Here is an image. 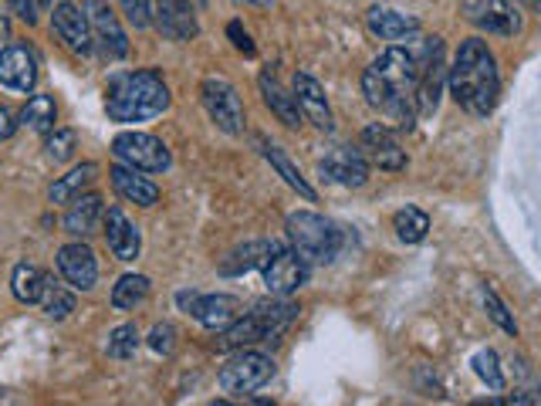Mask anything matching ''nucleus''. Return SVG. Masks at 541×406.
<instances>
[{
    "label": "nucleus",
    "mask_w": 541,
    "mask_h": 406,
    "mask_svg": "<svg viewBox=\"0 0 541 406\" xmlns=\"http://www.w3.org/2000/svg\"><path fill=\"white\" fill-rule=\"evenodd\" d=\"M176 302H180L203 329H214V332H224L241 319V302H237L234 295H197V291H180Z\"/></svg>",
    "instance_id": "nucleus-12"
},
{
    "label": "nucleus",
    "mask_w": 541,
    "mask_h": 406,
    "mask_svg": "<svg viewBox=\"0 0 541 406\" xmlns=\"http://www.w3.org/2000/svg\"><path fill=\"white\" fill-rule=\"evenodd\" d=\"M450 92H454L457 105L470 116H491L501 95V75L498 61H494L491 48L481 38H467L460 44L454 68H450Z\"/></svg>",
    "instance_id": "nucleus-2"
},
{
    "label": "nucleus",
    "mask_w": 541,
    "mask_h": 406,
    "mask_svg": "<svg viewBox=\"0 0 541 406\" xmlns=\"http://www.w3.org/2000/svg\"><path fill=\"white\" fill-rule=\"evenodd\" d=\"M366 28L376 34L379 41H406L420 31V21L410 14L393 11V7H372L366 14Z\"/></svg>",
    "instance_id": "nucleus-22"
},
{
    "label": "nucleus",
    "mask_w": 541,
    "mask_h": 406,
    "mask_svg": "<svg viewBox=\"0 0 541 406\" xmlns=\"http://www.w3.org/2000/svg\"><path fill=\"white\" fill-rule=\"evenodd\" d=\"M393 231H396V237H399L403 244H420L423 237H427V231H430L427 210L403 207V210H399V214L393 217Z\"/></svg>",
    "instance_id": "nucleus-31"
},
{
    "label": "nucleus",
    "mask_w": 541,
    "mask_h": 406,
    "mask_svg": "<svg viewBox=\"0 0 541 406\" xmlns=\"http://www.w3.org/2000/svg\"><path fill=\"white\" fill-rule=\"evenodd\" d=\"M102 220H105V244H109V251L119 261H136L139 251H143V234H139V227L132 224L119 207L105 210Z\"/></svg>",
    "instance_id": "nucleus-19"
},
{
    "label": "nucleus",
    "mask_w": 541,
    "mask_h": 406,
    "mask_svg": "<svg viewBox=\"0 0 541 406\" xmlns=\"http://www.w3.org/2000/svg\"><path fill=\"white\" fill-rule=\"evenodd\" d=\"M105 217V207H102V197L99 193H82L78 200L68 203V210H65V231L78 237V241H85L88 234L99 227V220Z\"/></svg>",
    "instance_id": "nucleus-23"
},
{
    "label": "nucleus",
    "mask_w": 541,
    "mask_h": 406,
    "mask_svg": "<svg viewBox=\"0 0 541 406\" xmlns=\"http://www.w3.org/2000/svg\"><path fill=\"white\" fill-rule=\"evenodd\" d=\"M51 31L58 34V41L65 44L68 51L88 58L95 51L92 41V28H88V17L78 4H55V14H51Z\"/></svg>",
    "instance_id": "nucleus-16"
},
{
    "label": "nucleus",
    "mask_w": 541,
    "mask_h": 406,
    "mask_svg": "<svg viewBox=\"0 0 541 406\" xmlns=\"http://www.w3.org/2000/svg\"><path fill=\"white\" fill-rule=\"evenodd\" d=\"M82 11L88 17V28H92L95 48L102 51L105 61H122L129 58V38L119 24V14L109 7V0H82Z\"/></svg>",
    "instance_id": "nucleus-9"
},
{
    "label": "nucleus",
    "mask_w": 541,
    "mask_h": 406,
    "mask_svg": "<svg viewBox=\"0 0 541 406\" xmlns=\"http://www.w3.org/2000/svg\"><path fill=\"white\" fill-rule=\"evenodd\" d=\"M416 85H420V58L413 51L386 48L372 65L362 72V95L372 109L386 112L389 119L399 122V129H413V109Z\"/></svg>",
    "instance_id": "nucleus-1"
},
{
    "label": "nucleus",
    "mask_w": 541,
    "mask_h": 406,
    "mask_svg": "<svg viewBox=\"0 0 541 406\" xmlns=\"http://www.w3.org/2000/svg\"><path fill=\"white\" fill-rule=\"evenodd\" d=\"M470 406H508V400H501V396H491V400H474Z\"/></svg>",
    "instance_id": "nucleus-43"
},
{
    "label": "nucleus",
    "mask_w": 541,
    "mask_h": 406,
    "mask_svg": "<svg viewBox=\"0 0 541 406\" xmlns=\"http://www.w3.org/2000/svg\"><path fill=\"white\" fill-rule=\"evenodd\" d=\"M112 153L122 166H132L139 173H166L173 166L170 146L149 132H119L112 139Z\"/></svg>",
    "instance_id": "nucleus-7"
},
{
    "label": "nucleus",
    "mask_w": 541,
    "mask_h": 406,
    "mask_svg": "<svg viewBox=\"0 0 541 406\" xmlns=\"http://www.w3.org/2000/svg\"><path fill=\"white\" fill-rule=\"evenodd\" d=\"M41 308H44V315L48 319H68V315L75 312V291H68L65 285H51L48 281V288H44V298H41Z\"/></svg>",
    "instance_id": "nucleus-32"
},
{
    "label": "nucleus",
    "mask_w": 541,
    "mask_h": 406,
    "mask_svg": "<svg viewBox=\"0 0 541 406\" xmlns=\"http://www.w3.org/2000/svg\"><path fill=\"white\" fill-rule=\"evenodd\" d=\"M264 160H268V163L274 166V170H278V176H281V180H285L291 190H298V193H301V197H305V200H315V197H318V193H315V187H312V183L305 180V176H301V170H298L295 163H291V156H288V153H285V149H281V146H274V143H264Z\"/></svg>",
    "instance_id": "nucleus-28"
},
{
    "label": "nucleus",
    "mask_w": 541,
    "mask_h": 406,
    "mask_svg": "<svg viewBox=\"0 0 541 406\" xmlns=\"http://www.w3.org/2000/svg\"><path fill=\"white\" fill-rule=\"evenodd\" d=\"M210 406H234V403H224V400H217V403H210Z\"/></svg>",
    "instance_id": "nucleus-48"
},
{
    "label": "nucleus",
    "mask_w": 541,
    "mask_h": 406,
    "mask_svg": "<svg viewBox=\"0 0 541 406\" xmlns=\"http://www.w3.org/2000/svg\"><path fill=\"white\" fill-rule=\"evenodd\" d=\"M95 173H99V166H95V163H78L75 170H68L65 176H58V180L51 183L48 200L51 203H72V200H78L95 183Z\"/></svg>",
    "instance_id": "nucleus-26"
},
{
    "label": "nucleus",
    "mask_w": 541,
    "mask_h": 406,
    "mask_svg": "<svg viewBox=\"0 0 541 406\" xmlns=\"http://www.w3.org/2000/svg\"><path fill=\"white\" fill-rule=\"evenodd\" d=\"M44 153H48L51 163H68L75 156V132L72 129H55L48 132V143H44Z\"/></svg>",
    "instance_id": "nucleus-36"
},
{
    "label": "nucleus",
    "mask_w": 541,
    "mask_h": 406,
    "mask_svg": "<svg viewBox=\"0 0 541 406\" xmlns=\"http://www.w3.org/2000/svg\"><path fill=\"white\" fill-rule=\"evenodd\" d=\"M21 126L31 132H55V119H58V105L51 95H31L28 105L21 109Z\"/></svg>",
    "instance_id": "nucleus-29"
},
{
    "label": "nucleus",
    "mask_w": 541,
    "mask_h": 406,
    "mask_svg": "<svg viewBox=\"0 0 541 406\" xmlns=\"http://www.w3.org/2000/svg\"><path fill=\"white\" fill-rule=\"evenodd\" d=\"M44 288H48V275H44L38 264H31V261L17 264L14 275H11V291H14L17 302H21V305H38L44 298Z\"/></svg>",
    "instance_id": "nucleus-27"
},
{
    "label": "nucleus",
    "mask_w": 541,
    "mask_h": 406,
    "mask_svg": "<svg viewBox=\"0 0 541 406\" xmlns=\"http://www.w3.org/2000/svg\"><path fill=\"white\" fill-rule=\"evenodd\" d=\"M285 231H288L291 251H295L308 268H312V264H332L342 251L339 224H332V220L322 214H312V210L291 214Z\"/></svg>",
    "instance_id": "nucleus-5"
},
{
    "label": "nucleus",
    "mask_w": 541,
    "mask_h": 406,
    "mask_svg": "<svg viewBox=\"0 0 541 406\" xmlns=\"http://www.w3.org/2000/svg\"><path fill=\"white\" fill-rule=\"evenodd\" d=\"M460 14L477 31L501 34V38H514L521 31V11L511 0H460Z\"/></svg>",
    "instance_id": "nucleus-11"
},
{
    "label": "nucleus",
    "mask_w": 541,
    "mask_h": 406,
    "mask_svg": "<svg viewBox=\"0 0 541 406\" xmlns=\"http://www.w3.org/2000/svg\"><path fill=\"white\" fill-rule=\"evenodd\" d=\"M109 180H112L115 193H119L122 200L136 203V207L149 210V207H156V203H159V187L153 180H146V176H139V170H132V166L115 163L109 170Z\"/></svg>",
    "instance_id": "nucleus-21"
},
{
    "label": "nucleus",
    "mask_w": 541,
    "mask_h": 406,
    "mask_svg": "<svg viewBox=\"0 0 541 406\" xmlns=\"http://www.w3.org/2000/svg\"><path fill=\"white\" fill-rule=\"evenodd\" d=\"M122 11H126L129 24H136V28H149L153 24V0H119Z\"/></svg>",
    "instance_id": "nucleus-38"
},
{
    "label": "nucleus",
    "mask_w": 541,
    "mask_h": 406,
    "mask_svg": "<svg viewBox=\"0 0 541 406\" xmlns=\"http://www.w3.org/2000/svg\"><path fill=\"white\" fill-rule=\"evenodd\" d=\"M481 298H484V308H487V315H491V322L508 335H518V322H514V315L508 312V305L498 298V291L491 285H481Z\"/></svg>",
    "instance_id": "nucleus-34"
},
{
    "label": "nucleus",
    "mask_w": 541,
    "mask_h": 406,
    "mask_svg": "<svg viewBox=\"0 0 541 406\" xmlns=\"http://www.w3.org/2000/svg\"><path fill=\"white\" fill-rule=\"evenodd\" d=\"M149 295V278L146 275H122L112 285V308L119 312H132L136 305H143Z\"/></svg>",
    "instance_id": "nucleus-30"
},
{
    "label": "nucleus",
    "mask_w": 541,
    "mask_h": 406,
    "mask_svg": "<svg viewBox=\"0 0 541 406\" xmlns=\"http://www.w3.org/2000/svg\"><path fill=\"white\" fill-rule=\"evenodd\" d=\"M447 61H443V38H427L420 58V85H416V116H433L447 85Z\"/></svg>",
    "instance_id": "nucleus-10"
},
{
    "label": "nucleus",
    "mask_w": 541,
    "mask_h": 406,
    "mask_svg": "<svg viewBox=\"0 0 541 406\" xmlns=\"http://www.w3.org/2000/svg\"><path fill=\"white\" fill-rule=\"evenodd\" d=\"M511 4H514V7L525 4V7H531V11H535V14H541V0H511Z\"/></svg>",
    "instance_id": "nucleus-44"
},
{
    "label": "nucleus",
    "mask_w": 541,
    "mask_h": 406,
    "mask_svg": "<svg viewBox=\"0 0 541 406\" xmlns=\"http://www.w3.org/2000/svg\"><path fill=\"white\" fill-rule=\"evenodd\" d=\"M7 41H11V17L0 11V44H7Z\"/></svg>",
    "instance_id": "nucleus-42"
},
{
    "label": "nucleus",
    "mask_w": 541,
    "mask_h": 406,
    "mask_svg": "<svg viewBox=\"0 0 541 406\" xmlns=\"http://www.w3.org/2000/svg\"><path fill=\"white\" fill-rule=\"evenodd\" d=\"M227 38L234 41V48L241 51V55H247V58H254V55H257L254 38L244 31V24H241V21H230V24H227Z\"/></svg>",
    "instance_id": "nucleus-39"
},
{
    "label": "nucleus",
    "mask_w": 541,
    "mask_h": 406,
    "mask_svg": "<svg viewBox=\"0 0 541 406\" xmlns=\"http://www.w3.org/2000/svg\"><path fill=\"white\" fill-rule=\"evenodd\" d=\"M257 85H261V95H264V105L278 116L281 122H285L288 129H298L301 126V109H298V99H295V92H288L285 85L278 82L271 72H264L261 78H257Z\"/></svg>",
    "instance_id": "nucleus-24"
},
{
    "label": "nucleus",
    "mask_w": 541,
    "mask_h": 406,
    "mask_svg": "<svg viewBox=\"0 0 541 406\" xmlns=\"http://www.w3.org/2000/svg\"><path fill=\"white\" fill-rule=\"evenodd\" d=\"M200 102L207 109V116L214 119V126L227 136H241L247 126V112L241 102V92L220 75H210L200 82Z\"/></svg>",
    "instance_id": "nucleus-6"
},
{
    "label": "nucleus",
    "mask_w": 541,
    "mask_h": 406,
    "mask_svg": "<svg viewBox=\"0 0 541 406\" xmlns=\"http://www.w3.org/2000/svg\"><path fill=\"white\" fill-rule=\"evenodd\" d=\"M470 366H474V373L484 379L491 390H504V373L498 366V356H494V349H481L474 359H470Z\"/></svg>",
    "instance_id": "nucleus-35"
},
{
    "label": "nucleus",
    "mask_w": 541,
    "mask_h": 406,
    "mask_svg": "<svg viewBox=\"0 0 541 406\" xmlns=\"http://www.w3.org/2000/svg\"><path fill=\"white\" fill-rule=\"evenodd\" d=\"M7 7H11V14H17L21 21L38 24V4H34V0H7Z\"/></svg>",
    "instance_id": "nucleus-41"
},
{
    "label": "nucleus",
    "mask_w": 541,
    "mask_h": 406,
    "mask_svg": "<svg viewBox=\"0 0 541 406\" xmlns=\"http://www.w3.org/2000/svg\"><path fill=\"white\" fill-rule=\"evenodd\" d=\"M508 406H531L528 400H518V403H508Z\"/></svg>",
    "instance_id": "nucleus-47"
},
{
    "label": "nucleus",
    "mask_w": 541,
    "mask_h": 406,
    "mask_svg": "<svg viewBox=\"0 0 541 406\" xmlns=\"http://www.w3.org/2000/svg\"><path fill=\"white\" fill-rule=\"evenodd\" d=\"M298 319V305L288 298H271V302H257L244 319H237L230 329H224L217 346L220 349H244L254 342L278 339L291 322Z\"/></svg>",
    "instance_id": "nucleus-4"
},
{
    "label": "nucleus",
    "mask_w": 541,
    "mask_h": 406,
    "mask_svg": "<svg viewBox=\"0 0 541 406\" xmlns=\"http://www.w3.org/2000/svg\"><path fill=\"white\" fill-rule=\"evenodd\" d=\"M58 271L72 285V291H92L95 281H99V261H95V251L85 241H72L61 247Z\"/></svg>",
    "instance_id": "nucleus-18"
},
{
    "label": "nucleus",
    "mask_w": 541,
    "mask_h": 406,
    "mask_svg": "<svg viewBox=\"0 0 541 406\" xmlns=\"http://www.w3.org/2000/svg\"><path fill=\"white\" fill-rule=\"evenodd\" d=\"M17 126H21L17 112L11 109V105H0V143H7V139L17 132Z\"/></svg>",
    "instance_id": "nucleus-40"
},
{
    "label": "nucleus",
    "mask_w": 541,
    "mask_h": 406,
    "mask_svg": "<svg viewBox=\"0 0 541 406\" xmlns=\"http://www.w3.org/2000/svg\"><path fill=\"white\" fill-rule=\"evenodd\" d=\"M0 85L11 88V92H31L38 85V55L28 44L0 48Z\"/></svg>",
    "instance_id": "nucleus-17"
},
{
    "label": "nucleus",
    "mask_w": 541,
    "mask_h": 406,
    "mask_svg": "<svg viewBox=\"0 0 541 406\" xmlns=\"http://www.w3.org/2000/svg\"><path fill=\"white\" fill-rule=\"evenodd\" d=\"M149 349L159 352V356H173L176 349V329L170 322H156L153 332H149Z\"/></svg>",
    "instance_id": "nucleus-37"
},
{
    "label": "nucleus",
    "mask_w": 541,
    "mask_h": 406,
    "mask_svg": "<svg viewBox=\"0 0 541 406\" xmlns=\"http://www.w3.org/2000/svg\"><path fill=\"white\" fill-rule=\"evenodd\" d=\"M281 251L278 241H247L244 247H237V251H230V258L220 264V275L234 278V275H244V271L251 268H264L268 258Z\"/></svg>",
    "instance_id": "nucleus-25"
},
{
    "label": "nucleus",
    "mask_w": 541,
    "mask_h": 406,
    "mask_svg": "<svg viewBox=\"0 0 541 406\" xmlns=\"http://www.w3.org/2000/svg\"><path fill=\"white\" fill-rule=\"evenodd\" d=\"M274 376V363L271 356L264 352H254V349H241L237 356H230L224 369H220L217 383L224 393H237V396H247L261 386H268Z\"/></svg>",
    "instance_id": "nucleus-8"
},
{
    "label": "nucleus",
    "mask_w": 541,
    "mask_h": 406,
    "mask_svg": "<svg viewBox=\"0 0 541 406\" xmlns=\"http://www.w3.org/2000/svg\"><path fill=\"white\" fill-rule=\"evenodd\" d=\"M34 4H38V14H41V11H48V7H51V0H34Z\"/></svg>",
    "instance_id": "nucleus-45"
},
{
    "label": "nucleus",
    "mask_w": 541,
    "mask_h": 406,
    "mask_svg": "<svg viewBox=\"0 0 541 406\" xmlns=\"http://www.w3.org/2000/svg\"><path fill=\"white\" fill-rule=\"evenodd\" d=\"M359 149H362V156L369 160V166H379V170H386V173L406 170V149L399 146L396 132L389 129V126H379V122H372V126L362 129Z\"/></svg>",
    "instance_id": "nucleus-13"
},
{
    "label": "nucleus",
    "mask_w": 541,
    "mask_h": 406,
    "mask_svg": "<svg viewBox=\"0 0 541 406\" xmlns=\"http://www.w3.org/2000/svg\"><path fill=\"white\" fill-rule=\"evenodd\" d=\"M295 99H298V109H301V116H305L312 126H318L322 132H332L335 126V119H332V109H328V99H325V88L315 82L308 72H298L295 75Z\"/></svg>",
    "instance_id": "nucleus-20"
},
{
    "label": "nucleus",
    "mask_w": 541,
    "mask_h": 406,
    "mask_svg": "<svg viewBox=\"0 0 541 406\" xmlns=\"http://www.w3.org/2000/svg\"><path fill=\"white\" fill-rule=\"evenodd\" d=\"M139 346H143V335H139V329L132 322L115 325L109 332V356L112 359H132L139 352Z\"/></svg>",
    "instance_id": "nucleus-33"
},
{
    "label": "nucleus",
    "mask_w": 541,
    "mask_h": 406,
    "mask_svg": "<svg viewBox=\"0 0 541 406\" xmlns=\"http://www.w3.org/2000/svg\"><path fill=\"white\" fill-rule=\"evenodd\" d=\"M328 180L339 183V187H349V190H359L366 187L369 180V160L362 156L359 146H335L325 153V160L318 163Z\"/></svg>",
    "instance_id": "nucleus-14"
},
{
    "label": "nucleus",
    "mask_w": 541,
    "mask_h": 406,
    "mask_svg": "<svg viewBox=\"0 0 541 406\" xmlns=\"http://www.w3.org/2000/svg\"><path fill=\"white\" fill-rule=\"evenodd\" d=\"M254 7H268V4H274V0H251Z\"/></svg>",
    "instance_id": "nucleus-46"
},
{
    "label": "nucleus",
    "mask_w": 541,
    "mask_h": 406,
    "mask_svg": "<svg viewBox=\"0 0 541 406\" xmlns=\"http://www.w3.org/2000/svg\"><path fill=\"white\" fill-rule=\"evenodd\" d=\"M170 109V88L163 75L153 68H139V72H122L109 82L105 92V112L112 122H149Z\"/></svg>",
    "instance_id": "nucleus-3"
},
{
    "label": "nucleus",
    "mask_w": 541,
    "mask_h": 406,
    "mask_svg": "<svg viewBox=\"0 0 541 406\" xmlns=\"http://www.w3.org/2000/svg\"><path fill=\"white\" fill-rule=\"evenodd\" d=\"M261 271H264V285H268L274 298H291L298 288L308 285V264L295 251H285V247L274 258H268Z\"/></svg>",
    "instance_id": "nucleus-15"
}]
</instances>
